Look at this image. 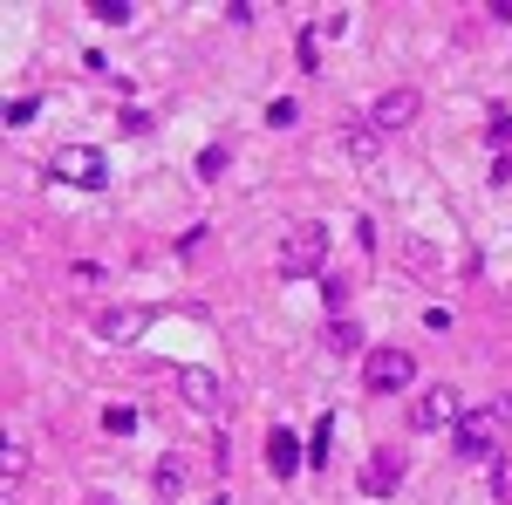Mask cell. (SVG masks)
I'll use <instances>...</instances> for the list:
<instances>
[{
    "label": "cell",
    "mask_w": 512,
    "mask_h": 505,
    "mask_svg": "<svg viewBox=\"0 0 512 505\" xmlns=\"http://www.w3.org/2000/svg\"><path fill=\"white\" fill-rule=\"evenodd\" d=\"M274 267L287 273V280H315V273L328 267V226H321V219H315V226H287Z\"/></svg>",
    "instance_id": "cell-1"
},
{
    "label": "cell",
    "mask_w": 512,
    "mask_h": 505,
    "mask_svg": "<svg viewBox=\"0 0 512 505\" xmlns=\"http://www.w3.org/2000/svg\"><path fill=\"white\" fill-rule=\"evenodd\" d=\"M410 383H417V355L410 349H369V362H362V389L369 396H396Z\"/></svg>",
    "instance_id": "cell-2"
},
{
    "label": "cell",
    "mask_w": 512,
    "mask_h": 505,
    "mask_svg": "<svg viewBox=\"0 0 512 505\" xmlns=\"http://www.w3.org/2000/svg\"><path fill=\"white\" fill-rule=\"evenodd\" d=\"M499 424H506L499 403H492V410H465V417H458V458H465V465L499 458Z\"/></svg>",
    "instance_id": "cell-3"
},
{
    "label": "cell",
    "mask_w": 512,
    "mask_h": 505,
    "mask_svg": "<svg viewBox=\"0 0 512 505\" xmlns=\"http://www.w3.org/2000/svg\"><path fill=\"white\" fill-rule=\"evenodd\" d=\"M48 178H55V185H82V192H96V185L110 178V164L89 151V144H62V151L48 157Z\"/></svg>",
    "instance_id": "cell-4"
},
{
    "label": "cell",
    "mask_w": 512,
    "mask_h": 505,
    "mask_svg": "<svg viewBox=\"0 0 512 505\" xmlns=\"http://www.w3.org/2000/svg\"><path fill=\"white\" fill-rule=\"evenodd\" d=\"M444 424H458V389L431 383L417 403H410V430H444Z\"/></svg>",
    "instance_id": "cell-5"
},
{
    "label": "cell",
    "mask_w": 512,
    "mask_h": 505,
    "mask_svg": "<svg viewBox=\"0 0 512 505\" xmlns=\"http://www.w3.org/2000/svg\"><path fill=\"white\" fill-rule=\"evenodd\" d=\"M403 465H410L403 451H369V465H362V492H369V499H390L396 485H403Z\"/></svg>",
    "instance_id": "cell-6"
},
{
    "label": "cell",
    "mask_w": 512,
    "mask_h": 505,
    "mask_svg": "<svg viewBox=\"0 0 512 505\" xmlns=\"http://www.w3.org/2000/svg\"><path fill=\"white\" fill-rule=\"evenodd\" d=\"M403 123H417V89H390V96H376L369 130H403Z\"/></svg>",
    "instance_id": "cell-7"
},
{
    "label": "cell",
    "mask_w": 512,
    "mask_h": 505,
    "mask_svg": "<svg viewBox=\"0 0 512 505\" xmlns=\"http://www.w3.org/2000/svg\"><path fill=\"white\" fill-rule=\"evenodd\" d=\"M301 465H308V458H301V437H294V430H274V437H267V471H274V478H294Z\"/></svg>",
    "instance_id": "cell-8"
},
{
    "label": "cell",
    "mask_w": 512,
    "mask_h": 505,
    "mask_svg": "<svg viewBox=\"0 0 512 505\" xmlns=\"http://www.w3.org/2000/svg\"><path fill=\"white\" fill-rule=\"evenodd\" d=\"M137 328H144V314H137V308H103V314H96V335H103V342H130Z\"/></svg>",
    "instance_id": "cell-9"
},
{
    "label": "cell",
    "mask_w": 512,
    "mask_h": 505,
    "mask_svg": "<svg viewBox=\"0 0 512 505\" xmlns=\"http://www.w3.org/2000/svg\"><path fill=\"white\" fill-rule=\"evenodd\" d=\"M178 389H185V403H192V410H212V403H219V383H212L205 369H185Z\"/></svg>",
    "instance_id": "cell-10"
},
{
    "label": "cell",
    "mask_w": 512,
    "mask_h": 505,
    "mask_svg": "<svg viewBox=\"0 0 512 505\" xmlns=\"http://www.w3.org/2000/svg\"><path fill=\"white\" fill-rule=\"evenodd\" d=\"M96 21H110V28H130V21H137V7H130V0H96Z\"/></svg>",
    "instance_id": "cell-11"
},
{
    "label": "cell",
    "mask_w": 512,
    "mask_h": 505,
    "mask_svg": "<svg viewBox=\"0 0 512 505\" xmlns=\"http://www.w3.org/2000/svg\"><path fill=\"white\" fill-rule=\"evenodd\" d=\"M328 349H362V328H355V321H335V328H328Z\"/></svg>",
    "instance_id": "cell-12"
},
{
    "label": "cell",
    "mask_w": 512,
    "mask_h": 505,
    "mask_svg": "<svg viewBox=\"0 0 512 505\" xmlns=\"http://www.w3.org/2000/svg\"><path fill=\"white\" fill-rule=\"evenodd\" d=\"M178 485H185V458H164V465H158V492H164V499H171Z\"/></svg>",
    "instance_id": "cell-13"
},
{
    "label": "cell",
    "mask_w": 512,
    "mask_h": 505,
    "mask_svg": "<svg viewBox=\"0 0 512 505\" xmlns=\"http://www.w3.org/2000/svg\"><path fill=\"white\" fill-rule=\"evenodd\" d=\"M328 437H335V424H328V417H321V424H315V437H308V458H315V471L328 465Z\"/></svg>",
    "instance_id": "cell-14"
},
{
    "label": "cell",
    "mask_w": 512,
    "mask_h": 505,
    "mask_svg": "<svg viewBox=\"0 0 512 505\" xmlns=\"http://www.w3.org/2000/svg\"><path fill=\"white\" fill-rule=\"evenodd\" d=\"M0 471H7V478H21V471H28V444H21V437L0 451Z\"/></svg>",
    "instance_id": "cell-15"
},
{
    "label": "cell",
    "mask_w": 512,
    "mask_h": 505,
    "mask_svg": "<svg viewBox=\"0 0 512 505\" xmlns=\"http://www.w3.org/2000/svg\"><path fill=\"white\" fill-rule=\"evenodd\" d=\"M349 151H355V157H376V130H362V123H349Z\"/></svg>",
    "instance_id": "cell-16"
},
{
    "label": "cell",
    "mask_w": 512,
    "mask_h": 505,
    "mask_svg": "<svg viewBox=\"0 0 512 505\" xmlns=\"http://www.w3.org/2000/svg\"><path fill=\"white\" fill-rule=\"evenodd\" d=\"M41 117V103L35 96H21V103H7V123H35Z\"/></svg>",
    "instance_id": "cell-17"
},
{
    "label": "cell",
    "mask_w": 512,
    "mask_h": 505,
    "mask_svg": "<svg viewBox=\"0 0 512 505\" xmlns=\"http://www.w3.org/2000/svg\"><path fill=\"white\" fill-rule=\"evenodd\" d=\"M103 424H110V430H117V437H123V430H137V410H123V403H117V410H110Z\"/></svg>",
    "instance_id": "cell-18"
},
{
    "label": "cell",
    "mask_w": 512,
    "mask_h": 505,
    "mask_svg": "<svg viewBox=\"0 0 512 505\" xmlns=\"http://www.w3.org/2000/svg\"><path fill=\"white\" fill-rule=\"evenodd\" d=\"M499 499L512 505V458H506V465H499Z\"/></svg>",
    "instance_id": "cell-19"
},
{
    "label": "cell",
    "mask_w": 512,
    "mask_h": 505,
    "mask_svg": "<svg viewBox=\"0 0 512 505\" xmlns=\"http://www.w3.org/2000/svg\"><path fill=\"white\" fill-rule=\"evenodd\" d=\"M89 505H117V499H89Z\"/></svg>",
    "instance_id": "cell-20"
}]
</instances>
